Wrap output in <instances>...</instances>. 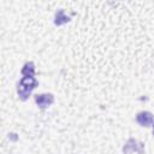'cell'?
Returning a JSON list of instances; mask_svg holds the SVG:
<instances>
[{"mask_svg":"<svg viewBox=\"0 0 154 154\" xmlns=\"http://www.w3.org/2000/svg\"><path fill=\"white\" fill-rule=\"evenodd\" d=\"M38 82L36 81L35 77L32 76H25L23 77L20 81H19V84H18V95L22 100H26L29 97V95L31 94V91L37 87Z\"/></svg>","mask_w":154,"mask_h":154,"instance_id":"cell-1","label":"cell"},{"mask_svg":"<svg viewBox=\"0 0 154 154\" xmlns=\"http://www.w3.org/2000/svg\"><path fill=\"white\" fill-rule=\"evenodd\" d=\"M143 150H144V143H142L135 138H129L123 147L124 154H128L130 152H136L138 154H143Z\"/></svg>","mask_w":154,"mask_h":154,"instance_id":"cell-2","label":"cell"},{"mask_svg":"<svg viewBox=\"0 0 154 154\" xmlns=\"http://www.w3.org/2000/svg\"><path fill=\"white\" fill-rule=\"evenodd\" d=\"M54 101V96L52 94H40L35 96V102L40 108H46L51 106Z\"/></svg>","mask_w":154,"mask_h":154,"instance_id":"cell-3","label":"cell"},{"mask_svg":"<svg viewBox=\"0 0 154 154\" xmlns=\"http://www.w3.org/2000/svg\"><path fill=\"white\" fill-rule=\"evenodd\" d=\"M136 120L141 126H149V125H152L154 123V117H153V114L150 112L143 111V112H140L137 114Z\"/></svg>","mask_w":154,"mask_h":154,"instance_id":"cell-4","label":"cell"},{"mask_svg":"<svg viewBox=\"0 0 154 154\" xmlns=\"http://www.w3.org/2000/svg\"><path fill=\"white\" fill-rule=\"evenodd\" d=\"M69 20H70V17L66 16V13H65V11H64L63 8L59 10V11L55 13V19H54L55 25H63V24L67 23Z\"/></svg>","mask_w":154,"mask_h":154,"instance_id":"cell-5","label":"cell"},{"mask_svg":"<svg viewBox=\"0 0 154 154\" xmlns=\"http://www.w3.org/2000/svg\"><path fill=\"white\" fill-rule=\"evenodd\" d=\"M22 75H23V77H25V76H32L34 77V75H35V66H34V64L31 61L30 63H26L23 66Z\"/></svg>","mask_w":154,"mask_h":154,"instance_id":"cell-6","label":"cell"},{"mask_svg":"<svg viewBox=\"0 0 154 154\" xmlns=\"http://www.w3.org/2000/svg\"><path fill=\"white\" fill-rule=\"evenodd\" d=\"M153 135H154V124H153Z\"/></svg>","mask_w":154,"mask_h":154,"instance_id":"cell-7","label":"cell"}]
</instances>
